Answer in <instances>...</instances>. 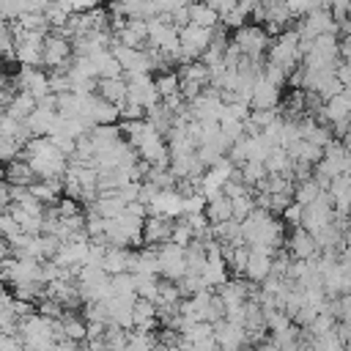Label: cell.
Here are the masks:
<instances>
[{
	"label": "cell",
	"mask_w": 351,
	"mask_h": 351,
	"mask_svg": "<svg viewBox=\"0 0 351 351\" xmlns=\"http://www.w3.org/2000/svg\"><path fill=\"white\" fill-rule=\"evenodd\" d=\"M178 302H181V293H178L176 282H173V280H162V277H159L154 304H156V307H176Z\"/></svg>",
	"instance_id": "obj_30"
},
{
	"label": "cell",
	"mask_w": 351,
	"mask_h": 351,
	"mask_svg": "<svg viewBox=\"0 0 351 351\" xmlns=\"http://www.w3.org/2000/svg\"><path fill=\"white\" fill-rule=\"evenodd\" d=\"M55 118H58L55 110H41V107H36L22 123H25V129L30 132V137H44V134H49Z\"/></svg>",
	"instance_id": "obj_18"
},
{
	"label": "cell",
	"mask_w": 351,
	"mask_h": 351,
	"mask_svg": "<svg viewBox=\"0 0 351 351\" xmlns=\"http://www.w3.org/2000/svg\"><path fill=\"white\" fill-rule=\"evenodd\" d=\"M101 219H112V217H118L123 208H126V203L118 197V192H99L96 195V200L93 203H88Z\"/></svg>",
	"instance_id": "obj_19"
},
{
	"label": "cell",
	"mask_w": 351,
	"mask_h": 351,
	"mask_svg": "<svg viewBox=\"0 0 351 351\" xmlns=\"http://www.w3.org/2000/svg\"><path fill=\"white\" fill-rule=\"evenodd\" d=\"M170 230H173V219L165 217V214H156V211H148L145 219H143V230H140V239H143V247H159L170 239Z\"/></svg>",
	"instance_id": "obj_6"
},
{
	"label": "cell",
	"mask_w": 351,
	"mask_h": 351,
	"mask_svg": "<svg viewBox=\"0 0 351 351\" xmlns=\"http://www.w3.org/2000/svg\"><path fill=\"white\" fill-rule=\"evenodd\" d=\"M115 41L123 44V47L143 49V47H145V19H129V22L115 33Z\"/></svg>",
	"instance_id": "obj_17"
},
{
	"label": "cell",
	"mask_w": 351,
	"mask_h": 351,
	"mask_svg": "<svg viewBox=\"0 0 351 351\" xmlns=\"http://www.w3.org/2000/svg\"><path fill=\"white\" fill-rule=\"evenodd\" d=\"M33 197H38L44 206H52L58 203V197L63 195V184L60 178H33V184L27 186Z\"/></svg>",
	"instance_id": "obj_16"
},
{
	"label": "cell",
	"mask_w": 351,
	"mask_h": 351,
	"mask_svg": "<svg viewBox=\"0 0 351 351\" xmlns=\"http://www.w3.org/2000/svg\"><path fill=\"white\" fill-rule=\"evenodd\" d=\"M3 178H5V184H11V186H30L36 176H33L30 165L16 156V159H11V162L3 165Z\"/></svg>",
	"instance_id": "obj_15"
},
{
	"label": "cell",
	"mask_w": 351,
	"mask_h": 351,
	"mask_svg": "<svg viewBox=\"0 0 351 351\" xmlns=\"http://www.w3.org/2000/svg\"><path fill=\"white\" fill-rule=\"evenodd\" d=\"M19 151H22V145H19L14 137H3V134H0V165H5V162H11V159H16V156H19Z\"/></svg>",
	"instance_id": "obj_39"
},
{
	"label": "cell",
	"mask_w": 351,
	"mask_h": 351,
	"mask_svg": "<svg viewBox=\"0 0 351 351\" xmlns=\"http://www.w3.org/2000/svg\"><path fill=\"white\" fill-rule=\"evenodd\" d=\"M252 208H255L252 189H247V192H241V195L230 197V217H233V219H244V217H247Z\"/></svg>",
	"instance_id": "obj_35"
},
{
	"label": "cell",
	"mask_w": 351,
	"mask_h": 351,
	"mask_svg": "<svg viewBox=\"0 0 351 351\" xmlns=\"http://www.w3.org/2000/svg\"><path fill=\"white\" fill-rule=\"evenodd\" d=\"M247 104H250V110H274L280 104V88L266 82L263 77H258L252 90H250V101Z\"/></svg>",
	"instance_id": "obj_10"
},
{
	"label": "cell",
	"mask_w": 351,
	"mask_h": 351,
	"mask_svg": "<svg viewBox=\"0 0 351 351\" xmlns=\"http://www.w3.org/2000/svg\"><path fill=\"white\" fill-rule=\"evenodd\" d=\"M159 326L156 321V304L148 299H134L132 302V329L137 332H154Z\"/></svg>",
	"instance_id": "obj_13"
},
{
	"label": "cell",
	"mask_w": 351,
	"mask_h": 351,
	"mask_svg": "<svg viewBox=\"0 0 351 351\" xmlns=\"http://www.w3.org/2000/svg\"><path fill=\"white\" fill-rule=\"evenodd\" d=\"M156 250V261H159V277L162 280H178L186 274V266H184V247L173 244V241H165Z\"/></svg>",
	"instance_id": "obj_5"
},
{
	"label": "cell",
	"mask_w": 351,
	"mask_h": 351,
	"mask_svg": "<svg viewBox=\"0 0 351 351\" xmlns=\"http://www.w3.org/2000/svg\"><path fill=\"white\" fill-rule=\"evenodd\" d=\"M143 115H145V110H143L140 104L129 101V99H123V101L118 104V121H140Z\"/></svg>",
	"instance_id": "obj_38"
},
{
	"label": "cell",
	"mask_w": 351,
	"mask_h": 351,
	"mask_svg": "<svg viewBox=\"0 0 351 351\" xmlns=\"http://www.w3.org/2000/svg\"><path fill=\"white\" fill-rule=\"evenodd\" d=\"M154 88H156L159 99H165V96L176 93V90H178V77H176V71H162V74H154Z\"/></svg>",
	"instance_id": "obj_36"
},
{
	"label": "cell",
	"mask_w": 351,
	"mask_h": 351,
	"mask_svg": "<svg viewBox=\"0 0 351 351\" xmlns=\"http://www.w3.org/2000/svg\"><path fill=\"white\" fill-rule=\"evenodd\" d=\"M88 58H90V63H93V69H96V80H110V77H121V74H123L110 49L93 52V55H88Z\"/></svg>",
	"instance_id": "obj_22"
},
{
	"label": "cell",
	"mask_w": 351,
	"mask_h": 351,
	"mask_svg": "<svg viewBox=\"0 0 351 351\" xmlns=\"http://www.w3.org/2000/svg\"><path fill=\"white\" fill-rule=\"evenodd\" d=\"M110 285H112V296H123V299H137L134 296V277L132 271H118L110 277Z\"/></svg>",
	"instance_id": "obj_34"
},
{
	"label": "cell",
	"mask_w": 351,
	"mask_h": 351,
	"mask_svg": "<svg viewBox=\"0 0 351 351\" xmlns=\"http://www.w3.org/2000/svg\"><path fill=\"white\" fill-rule=\"evenodd\" d=\"M280 219H282V225L296 228V225H299V219H302V203L291 200V203H288V206L280 211Z\"/></svg>",
	"instance_id": "obj_40"
},
{
	"label": "cell",
	"mask_w": 351,
	"mask_h": 351,
	"mask_svg": "<svg viewBox=\"0 0 351 351\" xmlns=\"http://www.w3.org/2000/svg\"><path fill=\"white\" fill-rule=\"evenodd\" d=\"M263 167H266V173H285V176H291V156H288V151L282 145L269 148V154L263 159Z\"/></svg>",
	"instance_id": "obj_28"
},
{
	"label": "cell",
	"mask_w": 351,
	"mask_h": 351,
	"mask_svg": "<svg viewBox=\"0 0 351 351\" xmlns=\"http://www.w3.org/2000/svg\"><path fill=\"white\" fill-rule=\"evenodd\" d=\"M203 217L208 219V225H217V222L233 219V217H230V197H225L222 192L208 195V197H206V203H203Z\"/></svg>",
	"instance_id": "obj_14"
},
{
	"label": "cell",
	"mask_w": 351,
	"mask_h": 351,
	"mask_svg": "<svg viewBox=\"0 0 351 351\" xmlns=\"http://www.w3.org/2000/svg\"><path fill=\"white\" fill-rule=\"evenodd\" d=\"M335 219V211H332V203H329V195L324 192L318 200L302 206V219H299V228H304L310 236L318 233L321 228H326L329 222Z\"/></svg>",
	"instance_id": "obj_4"
},
{
	"label": "cell",
	"mask_w": 351,
	"mask_h": 351,
	"mask_svg": "<svg viewBox=\"0 0 351 351\" xmlns=\"http://www.w3.org/2000/svg\"><path fill=\"white\" fill-rule=\"evenodd\" d=\"M167 241L178 244V247H186V244L192 241V230H189V225H186L181 217L173 219V230H170V239H167Z\"/></svg>",
	"instance_id": "obj_37"
},
{
	"label": "cell",
	"mask_w": 351,
	"mask_h": 351,
	"mask_svg": "<svg viewBox=\"0 0 351 351\" xmlns=\"http://www.w3.org/2000/svg\"><path fill=\"white\" fill-rule=\"evenodd\" d=\"M126 271H132V274H159L156 250H154V247L129 250V258H126Z\"/></svg>",
	"instance_id": "obj_12"
},
{
	"label": "cell",
	"mask_w": 351,
	"mask_h": 351,
	"mask_svg": "<svg viewBox=\"0 0 351 351\" xmlns=\"http://www.w3.org/2000/svg\"><path fill=\"white\" fill-rule=\"evenodd\" d=\"M58 321H60L63 335H66L69 340H77V343L85 340V321H82L80 313H74V310H63V315H60Z\"/></svg>",
	"instance_id": "obj_27"
},
{
	"label": "cell",
	"mask_w": 351,
	"mask_h": 351,
	"mask_svg": "<svg viewBox=\"0 0 351 351\" xmlns=\"http://www.w3.org/2000/svg\"><path fill=\"white\" fill-rule=\"evenodd\" d=\"M96 93L118 107L126 99V77L121 74V77H110V80H96Z\"/></svg>",
	"instance_id": "obj_20"
},
{
	"label": "cell",
	"mask_w": 351,
	"mask_h": 351,
	"mask_svg": "<svg viewBox=\"0 0 351 351\" xmlns=\"http://www.w3.org/2000/svg\"><path fill=\"white\" fill-rule=\"evenodd\" d=\"M5 115H11V118H16V121H25L33 110H36V99L27 93V90H16L8 101H5Z\"/></svg>",
	"instance_id": "obj_23"
},
{
	"label": "cell",
	"mask_w": 351,
	"mask_h": 351,
	"mask_svg": "<svg viewBox=\"0 0 351 351\" xmlns=\"http://www.w3.org/2000/svg\"><path fill=\"white\" fill-rule=\"evenodd\" d=\"M236 176L241 178V184H247L250 189H255L263 178H266V167L263 162H255V159H247L241 167H236Z\"/></svg>",
	"instance_id": "obj_29"
},
{
	"label": "cell",
	"mask_w": 351,
	"mask_h": 351,
	"mask_svg": "<svg viewBox=\"0 0 351 351\" xmlns=\"http://www.w3.org/2000/svg\"><path fill=\"white\" fill-rule=\"evenodd\" d=\"M186 14H189V22L197 25V27H217V25H219V14H217L206 0L186 3Z\"/></svg>",
	"instance_id": "obj_21"
},
{
	"label": "cell",
	"mask_w": 351,
	"mask_h": 351,
	"mask_svg": "<svg viewBox=\"0 0 351 351\" xmlns=\"http://www.w3.org/2000/svg\"><path fill=\"white\" fill-rule=\"evenodd\" d=\"M55 112L60 118H74L80 112V96L74 90H63V93H55Z\"/></svg>",
	"instance_id": "obj_31"
},
{
	"label": "cell",
	"mask_w": 351,
	"mask_h": 351,
	"mask_svg": "<svg viewBox=\"0 0 351 351\" xmlns=\"http://www.w3.org/2000/svg\"><path fill=\"white\" fill-rule=\"evenodd\" d=\"M197 277H200V285L203 288H219L230 277V271H228L225 261H206Z\"/></svg>",
	"instance_id": "obj_24"
},
{
	"label": "cell",
	"mask_w": 351,
	"mask_h": 351,
	"mask_svg": "<svg viewBox=\"0 0 351 351\" xmlns=\"http://www.w3.org/2000/svg\"><path fill=\"white\" fill-rule=\"evenodd\" d=\"M206 3H208V5H211L217 14H219V16H225V14H228V11H230V8H233L239 0H206Z\"/></svg>",
	"instance_id": "obj_41"
},
{
	"label": "cell",
	"mask_w": 351,
	"mask_h": 351,
	"mask_svg": "<svg viewBox=\"0 0 351 351\" xmlns=\"http://www.w3.org/2000/svg\"><path fill=\"white\" fill-rule=\"evenodd\" d=\"M132 277H134V296L154 302L156 285H159V274H132Z\"/></svg>",
	"instance_id": "obj_32"
},
{
	"label": "cell",
	"mask_w": 351,
	"mask_h": 351,
	"mask_svg": "<svg viewBox=\"0 0 351 351\" xmlns=\"http://www.w3.org/2000/svg\"><path fill=\"white\" fill-rule=\"evenodd\" d=\"M66 3H69L71 14H80V11H88V8L99 5V0H66Z\"/></svg>",
	"instance_id": "obj_42"
},
{
	"label": "cell",
	"mask_w": 351,
	"mask_h": 351,
	"mask_svg": "<svg viewBox=\"0 0 351 351\" xmlns=\"http://www.w3.org/2000/svg\"><path fill=\"white\" fill-rule=\"evenodd\" d=\"M250 11H252V5L250 3H244V0H239L225 16H219V22L225 25V27H241V25H247V19H250Z\"/></svg>",
	"instance_id": "obj_33"
},
{
	"label": "cell",
	"mask_w": 351,
	"mask_h": 351,
	"mask_svg": "<svg viewBox=\"0 0 351 351\" xmlns=\"http://www.w3.org/2000/svg\"><path fill=\"white\" fill-rule=\"evenodd\" d=\"M239 49H241V55L244 58H252V60H263V55H266V47H269V36H266V30L261 27V25H241V27H236V33H233V38H230Z\"/></svg>",
	"instance_id": "obj_2"
},
{
	"label": "cell",
	"mask_w": 351,
	"mask_h": 351,
	"mask_svg": "<svg viewBox=\"0 0 351 351\" xmlns=\"http://www.w3.org/2000/svg\"><path fill=\"white\" fill-rule=\"evenodd\" d=\"M321 195H324V189L318 186V181H315L313 176H307V178H302V181H293V192H291V200H296V203L307 206V203L318 200Z\"/></svg>",
	"instance_id": "obj_26"
},
{
	"label": "cell",
	"mask_w": 351,
	"mask_h": 351,
	"mask_svg": "<svg viewBox=\"0 0 351 351\" xmlns=\"http://www.w3.org/2000/svg\"><path fill=\"white\" fill-rule=\"evenodd\" d=\"M5 255H8V244H5V239L0 236V261H3Z\"/></svg>",
	"instance_id": "obj_43"
},
{
	"label": "cell",
	"mask_w": 351,
	"mask_h": 351,
	"mask_svg": "<svg viewBox=\"0 0 351 351\" xmlns=\"http://www.w3.org/2000/svg\"><path fill=\"white\" fill-rule=\"evenodd\" d=\"M14 85H16L19 90H27L36 101H38L41 96H47V93H49L47 71H41L38 66H22V69L16 71V77H14Z\"/></svg>",
	"instance_id": "obj_8"
},
{
	"label": "cell",
	"mask_w": 351,
	"mask_h": 351,
	"mask_svg": "<svg viewBox=\"0 0 351 351\" xmlns=\"http://www.w3.org/2000/svg\"><path fill=\"white\" fill-rule=\"evenodd\" d=\"M266 63H271V66H277V69H282L285 71V77L299 66V60H302V55H299V36H296V30L293 27H285L280 36H274L271 41H269V47H266Z\"/></svg>",
	"instance_id": "obj_1"
},
{
	"label": "cell",
	"mask_w": 351,
	"mask_h": 351,
	"mask_svg": "<svg viewBox=\"0 0 351 351\" xmlns=\"http://www.w3.org/2000/svg\"><path fill=\"white\" fill-rule=\"evenodd\" d=\"M69 60H71V44H69V38L60 36V33H55V30H49L44 36V41H41V66H47V69H63V66H69Z\"/></svg>",
	"instance_id": "obj_3"
},
{
	"label": "cell",
	"mask_w": 351,
	"mask_h": 351,
	"mask_svg": "<svg viewBox=\"0 0 351 351\" xmlns=\"http://www.w3.org/2000/svg\"><path fill=\"white\" fill-rule=\"evenodd\" d=\"M211 332H214L217 348L239 351V348L244 346V326H241V324H230V321L219 318V321H214V324H211Z\"/></svg>",
	"instance_id": "obj_9"
},
{
	"label": "cell",
	"mask_w": 351,
	"mask_h": 351,
	"mask_svg": "<svg viewBox=\"0 0 351 351\" xmlns=\"http://www.w3.org/2000/svg\"><path fill=\"white\" fill-rule=\"evenodd\" d=\"M282 250L293 258V261H310V258H315L318 255V247H315V239L304 230V228H291V233L285 236V241H282Z\"/></svg>",
	"instance_id": "obj_7"
},
{
	"label": "cell",
	"mask_w": 351,
	"mask_h": 351,
	"mask_svg": "<svg viewBox=\"0 0 351 351\" xmlns=\"http://www.w3.org/2000/svg\"><path fill=\"white\" fill-rule=\"evenodd\" d=\"M126 258H129V247H115V244H107L104 255H101V269L112 277L118 271H126Z\"/></svg>",
	"instance_id": "obj_25"
},
{
	"label": "cell",
	"mask_w": 351,
	"mask_h": 351,
	"mask_svg": "<svg viewBox=\"0 0 351 351\" xmlns=\"http://www.w3.org/2000/svg\"><path fill=\"white\" fill-rule=\"evenodd\" d=\"M148 211H156V214H165V217L176 219V217H181V211H184V197H181L176 189H159V192L151 197Z\"/></svg>",
	"instance_id": "obj_11"
}]
</instances>
